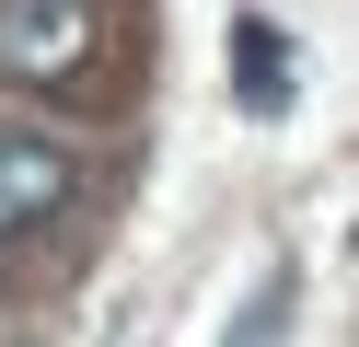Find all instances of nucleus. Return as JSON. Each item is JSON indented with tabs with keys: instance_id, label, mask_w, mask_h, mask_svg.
<instances>
[{
	"instance_id": "3",
	"label": "nucleus",
	"mask_w": 359,
	"mask_h": 347,
	"mask_svg": "<svg viewBox=\"0 0 359 347\" xmlns=\"http://www.w3.org/2000/svg\"><path fill=\"white\" fill-rule=\"evenodd\" d=\"M232 35H243V46H232V69H243V104L266 116V104H278V35H266V23H232Z\"/></svg>"
},
{
	"instance_id": "1",
	"label": "nucleus",
	"mask_w": 359,
	"mask_h": 347,
	"mask_svg": "<svg viewBox=\"0 0 359 347\" xmlns=\"http://www.w3.org/2000/svg\"><path fill=\"white\" fill-rule=\"evenodd\" d=\"M104 46V12L93 0H0V81L24 93H70Z\"/></svg>"
},
{
	"instance_id": "2",
	"label": "nucleus",
	"mask_w": 359,
	"mask_h": 347,
	"mask_svg": "<svg viewBox=\"0 0 359 347\" xmlns=\"http://www.w3.org/2000/svg\"><path fill=\"white\" fill-rule=\"evenodd\" d=\"M70 197H81V162L58 151V139H35V128H0V243L47 231Z\"/></svg>"
},
{
	"instance_id": "4",
	"label": "nucleus",
	"mask_w": 359,
	"mask_h": 347,
	"mask_svg": "<svg viewBox=\"0 0 359 347\" xmlns=\"http://www.w3.org/2000/svg\"><path fill=\"white\" fill-rule=\"evenodd\" d=\"M278 313H290V278H266V290H255V313H243V336H232V347H266V336H278Z\"/></svg>"
}]
</instances>
